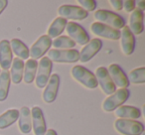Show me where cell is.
<instances>
[{
  "label": "cell",
  "instance_id": "19",
  "mask_svg": "<svg viewBox=\"0 0 145 135\" xmlns=\"http://www.w3.org/2000/svg\"><path fill=\"white\" fill-rule=\"evenodd\" d=\"M19 129L23 134H28L32 130L31 110L27 106H23L19 111Z\"/></svg>",
  "mask_w": 145,
  "mask_h": 135
},
{
  "label": "cell",
  "instance_id": "30",
  "mask_svg": "<svg viewBox=\"0 0 145 135\" xmlns=\"http://www.w3.org/2000/svg\"><path fill=\"white\" fill-rule=\"evenodd\" d=\"M135 2L133 0H126V1H123V8L125 9L126 12H132L135 9Z\"/></svg>",
  "mask_w": 145,
  "mask_h": 135
},
{
  "label": "cell",
  "instance_id": "3",
  "mask_svg": "<svg viewBox=\"0 0 145 135\" xmlns=\"http://www.w3.org/2000/svg\"><path fill=\"white\" fill-rule=\"evenodd\" d=\"M114 127L122 135H141L144 132V125L142 123L130 119H117Z\"/></svg>",
  "mask_w": 145,
  "mask_h": 135
},
{
  "label": "cell",
  "instance_id": "4",
  "mask_svg": "<svg viewBox=\"0 0 145 135\" xmlns=\"http://www.w3.org/2000/svg\"><path fill=\"white\" fill-rule=\"evenodd\" d=\"M47 58L51 62L56 63H76L80 60V52L75 49L71 50H57L53 49L48 52Z\"/></svg>",
  "mask_w": 145,
  "mask_h": 135
},
{
  "label": "cell",
  "instance_id": "10",
  "mask_svg": "<svg viewBox=\"0 0 145 135\" xmlns=\"http://www.w3.org/2000/svg\"><path fill=\"white\" fill-rule=\"evenodd\" d=\"M51 46H52L51 38L48 35H43L32 45L31 49L29 50V56L32 57L33 60L42 58L49 51Z\"/></svg>",
  "mask_w": 145,
  "mask_h": 135
},
{
  "label": "cell",
  "instance_id": "9",
  "mask_svg": "<svg viewBox=\"0 0 145 135\" xmlns=\"http://www.w3.org/2000/svg\"><path fill=\"white\" fill-rule=\"evenodd\" d=\"M58 14L64 19H72V20H84L89 16V12L85 11L80 6L65 4L61 5L58 9Z\"/></svg>",
  "mask_w": 145,
  "mask_h": 135
},
{
  "label": "cell",
  "instance_id": "7",
  "mask_svg": "<svg viewBox=\"0 0 145 135\" xmlns=\"http://www.w3.org/2000/svg\"><path fill=\"white\" fill-rule=\"evenodd\" d=\"M95 78L99 85L101 87V91L105 93V95H112L116 91V85L111 80L110 76L108 75L107 69L105 67H99L97 69L95 72Z\"/></svg>",
  "mask_w": 145,
  "mask_h": 135
},
{
  "label": "cell",
  "instance_id": "33",
  "mask_svg": "<svg viewBox=\"0 0 145 135\" xmlns=\"http://www.w3.org/2000/svg\"><path fill=\"white\" fill-rule=\"evenodd\" d=\"M137 9L143 12L145 9V1H137Z\"/></svg>",
  "mask_w": 145,
  "mask_h": 135
},
{
  "label": "cell",
  "instance_id": "28",
  "mask_svg": "<svg viewBox=\"0 0 145 135\" xmlns=\"http://www.w3.org/2000/svg\"><path fill=\"white\" fill-rule=\"evenodd\" d=\"M128 81L135 85H141L145 83V68L141 67L138 69H134L129 73Z\"/></svg>",
  "mask_w": 145,
  "mask_h": 135
},
{
  "label": "cell",
  "instance_id": "15",
  "mask_svg": "<svg viewBox=\"0 0 145 135\" xmlns=\"http://www.w3.org/2000/svg\"><path fill=\"white\" fill-rule=\"evenodd\" d=\"M120 48L123 54L130 56L134 52L135 48V37L129 30L128 26H124L120 33Z\"/></svg>",
  "mask_w": 145,
  "mask_h": 135
},
{
  "label": "cell",
  "instance_id": "31",
  "mask_svg": "<svg viewBox=\"0 0 145 135\" xmlns=\"http://www.w3.org/2000/svg\"><path fill=\"white\" fill-rule=\"evenodd\" d=\"M109 3L112 6V8L116 11H120L123 8V1L121 0H110Z\"/></svg>",
  "mask_w": 145,
  "mask_h": 135
},
{
  "label": "cell",
  "instance_id": "13",
  "mask_svg": "<svg viewBox=\"0 0 145 135\" xmlns=\"http://www.w3.org/2000/svg\"><path fill=\"white\" fill-rule=\"evenodd\" d=\"M32 127L35 135H45L47 131L46 121L44 118V113L39 106H34L31 110Z\"/></svg>",
  "mask_w": 145,
  "mask_h": 135
},
{
  "label": "cell",
  "instance_id": "6",
  "mask_svg": "<svg viewBox=\"0 0 145 135\" xmlns=\"http://www.w3.org/2000/svg\"><path fill=\"white\" fill-rule=\"evenodd\" d=\"M53 63L49 60L47 57H43L42 60L38 64V69H37V76L35 78V83L37 87L43 89L46 87L48 83L49 79L52 73Z\"/></svg>",
  "mask_w": 145,
  "mask_h": 135
},
{
  "label": "cell",
  "instance_id": "2",
  "mask_svg": "<svg viewBox=\"0 0 145 135\" xmlns=\"http://www.w3.org/2000/svg\"><path fill=\"white\" fill-rule=\"evenodd\" d=\"M71 74L76 81L88 89H93L99 85L95 76L83 66H75L71 71Z\"/></svg>",
  "mask_w": 145,
  "mask_h": 135
},
{
  "label": "cell",
  "instance_id": "26",
  "mask_svg": "<svg viewBox=\"0 0 145 135\" xmlns=\"http://www.w3.org/2000/svg\"><path fill=\"white\" fill-rule=\"evenodd\" d=\"M68 21L66 19L62 18V17H57L53 23L50 25L48 29V36L50 38H57L63 33L67 26Z\"/></svg>",
  "mask_w": 145,
  "mask_h": 135
},
{
  "label": "cell",
  "instance_id": "34",
  "mask_svg": "<svg viewBox=\"0 0 145 135\" xmlns=\"http://www.w3.org/2000/svg\"><path fill=\"white\" fill-rule=\"evenodd\" d=\"M45 135H58V134H57V132L54 130V129H49V130L46 131Z\"/></svg>",
  "mask_w": 145,
  "mask_h": 135
},
{
  "label": "cell",
  "instance_id": "17",
  "mask_svg": "<svg viewBox=\"0 0 145 135\" xmlns=\"http://www.w3.org/2000/svg\"><path fill=\"white\" fill-rule=\"evenodd\" d=\"M12 51L10 48V43L7 40L0 41V67L3 71H8L12 64Z\"/></svg>",
  "mask_w": 145,
  "mask_h": 135
},
{
  "label": "cell",
  "instance_id": "25",
  "mask_svg": "<svg viewBox=\"0 0 145 135\" xmlns=\"http://www.w3.org/2000/svg\"><path fill=\"white\" fill-rule=\"evenodd\" d=\"M19 118V111L17 109H9L0 115V129H5L11 126Z\"/></svg>",
  "mask_w": 145,
  "mask_h": 135
},
{
  "label": "cell",
  "instance_id": "1",
  "mask_svg": "<svg viewBox=\"0 0 145 135\" xmlns=\"http://www.w3.org/2000/svg\"><path fill=\"white\" fill-rule=\"evenodd\" d=\"M95 19L97 20L99 23L109 26L113 29H122L125 26V21L120 15L113 13L109 10H105V9H99L95 11Z\"/></svg>",
  "mask_w": 145,
  "mask_h": 135
},
{
  "label": "cell",
  "instance_id": "14",
  "mask_svg": "<svg viewBox=\"0 0 145 135\" xmlns=\"http://www.w3.org/2000/svg\"><path fill=\"white\" fill-rule=\"evenodd\" d=\"M103 47V42L101 39H93L91 40L80 52V61L82 63H87L88 61L91 60L97 53L101 51Z\"/></svg>",
  "mask_w": 145,
  "mask_h": 135
},
{
  "label": "cell",
  "instance_id": "12",
  "mask_svg": "<svg viewBox=\"0 0 145 135\" xmlns=\"http://www.w3.org/2000/svg\"><path fill=\"white\" fill-rule=\"evenodd\" d=\"M59 87H60V77L57 74H54L50 77L48 83L46 85V89L43 93V99L45 102L52 103L56 100Z\"/></svg>",
  "mask_w": 145,
  "mask_h": 135
},
{
  "label": "cell",
  "instance_id": "21",
  "mask_svg": "<svg viewBox=\"0 0 145 135\" xmlns=\"http://www.w3.org/2000/svg\"><path fill=\"white\" fill-rule=\"evenodd\" d=\"M24 62L18 58L13 59L11 64V81L14 85H18L21 83L23 79V73H24Z\"/></svg>",
  "mask_w": 145,
  "mask_h": 135
},
{
  "label": "cell",
  "instance_id": "23",
  "mask_svg": "<svg viewBox=\"0 0 145 135\" xmlns=\"http://www.w3.org/2000/svg\"><path fill=\"white\" fill-rule=\"evenodd\" d=\"M37 69H38V63L36 60L30 59L26 62V65H24V73H23V80L25 83L29 85L34 82V79L36 78Z\"/></svg>",
  "mask_w": 145,
  "mask_h": 135
},
{
  "label": "cell",
  "instance_id": "22",
  "mask_svg": "<svg viewBox=\"0 0 145 135\" xmlns=\"http://www.w3.org/2000/svg\"><path fill=\"white\" fill-rule=\"evenodd\" d=\"M10 48L17 58L20 60H27L29 58V49L24 43L19 39H12L10 41Z\"/></svg>",
  "mask_w": 145,
  "mask_h": 135
},
{
  "label": "cell",
  "instance_id": "8",
  "mask_svg": "<svg viewBox=\"0 0 145 135\" xmlns=\"http://www.w3.org/2000/svg\"><path fill=\"white\" fill-rule=\"evenodd\" d=\"M66 31L69 35V38H71L74 42L78 43L79 45H87L89 42V34L78 23L76 22L67 23Z\"/></svg>",
  "mask_w": 145,
  "mask_h": 135
},
{
  "label": "cell",
  "instance_id": "20",
  "mask_svg": "<svg viewBox=\"0 0 145 135\" xmlns=\"http://www.w3.org/2000/svg\"><path fill=\"white\" fill-rule=\"evenodd\" d=\"M115 116L119 117V119H130L134 120L141 116V111L139 108L130 105H121L117 109H115Z\"/></svg>",
  "mask_w": 145,
  "mask_h": 135
},
{
  "label": "cell",
  "instance_id": "27",
  "mask_svg": "<svg viewBox=\"0 0 145 135\" xmlns=\"http://www.w3.org/2000/svg\"><path fill=\"white\" fill-rule=\"evenodd\" d=\"M52 46H54L57 50H71L76 46V43L69 37L60 36L55 38L52 42Z\"/></svg>",
  "mask_w": 145,
  "mask_h": 135
},
{
  "label": "cell",
  "instance_id": "11",
  "mask_svg": "<svg viewBox=\"0 0 145 135\" xmlns=\"http://www.w3.org/2000/svg\"><path fill=\"white\" fill-rule=\"evenodd\" d=\"M91 30L93 34H95V36L103 37V38L108 39V40L116 41L120 38V31L111 28L109 26H106V25L99 22L93 23L91 26Z\"/></svg>",
  "mask_w": 145,
  "mask_h": 135
},
{
  "label": "cell",
  "instance_id": "5",
  "mask_svg": "<svg viewBox=\"0 0 145 135\" xmlns=\"http://www.w3.org/2000/svg\"><path fill=\"white\" fill-rule=\"evenodd\" d=\"M130 93L127 89H120L115 91L114 93L108 97L103 103V108L105 111L110 112L123 104L129 98Z\"/></svg>",
  "mask_w": 145,
  "mask_h": 135
},
{
  "label": "cell",
  "instance_id": "35",
  "mask_svg": "<svg viewBox=\"0 0 145 135\" xmlns=\"http://www.w3.org/2000/svg\"><path fill=\"white\" fill-rule=\"evenodd\" d=\"M141 135H144V132H143V133H142V134H141Z\"/></svg>",
  "mask_w": 145,
  "mask_h": 135
},
{
  "label": "cell",
  "instance_id": "18",
  "mask_svg": "<svg viewBox=\"0 0 145 135\" xmlns=\"http://www.w3.org/2000/svg\"><path fill=\"white\" fill-rule=\"evenodd\" d=\"M143 14L142 11H140L139 9L135 8L132 11L129 18V30L131 31L133 35H139L143 32Z\"/></svg>",
  "mask_w": 145,
  "mask_h": 135
},
{
  "label": "cell",
  "instance_id": "32",
  "mask_svg": "<svg viewBox=\"0 0 145 135\" xmlns=\"http://www.w3.org/2000/svg\"><path fill=\"white\" fill-rule=\"evenodd\" d=\"M8 5V1L7 0H0V14L4 11V9Z\"/></svg>",
  "mask_w": 145,
  "mask_h": 135
},
{
  "label": "cell",
  "instance_id": "24",
  "mask_svg": "<svg viewBox=\"0 0 145 135\" xmlns=\"http://www.w3.org/2000/svg\"><path fill=\"white\" fill-rule=\"evenodd\" d=\"M10 72H0V102L4 101L8 97L9 89H10Z\"/></svg>",
  "mask_w": 145,
  "mask_h": 135
},
{
  "label": "cell",
  "instance_id": "16",
  "mask_svg": "<svg viewBox=\"0 0 145 135\" xmlns=\"http://www.w3.org/2000/svg\"><path fill=\"white\" fill-rule=\"evenodd\" d=\"M107 72L115 85L119 87L120 89H126L129 85L128 78L126 77L124 72L121 70V68L117 64H111L108 67Z\"/></svg>",
  "mask_w": 145,
  "mask_h": 135
},
{
  "label": "cell",
  "instance_id": "29",
  "mask_svg": "<svg viewBox=\"0 0 145 135\" xmlns=\"http://www.w3.org/2000/svg\"><path fill=\"white\" fill-rule=\"evenodd\" d=\"M81 8H83L85 11L89 12V11H93L97 8V2L95 0H79L78 1Z\"/></svg>",
  "mask_w": 145,
  "mask_h": 135
}]
</instances>
